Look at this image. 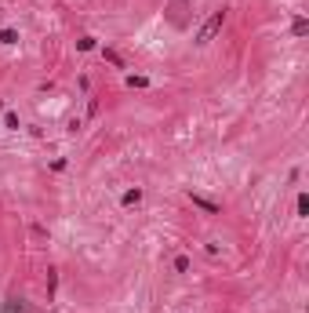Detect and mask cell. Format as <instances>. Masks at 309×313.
Wrapping results in <instances>:
<instances>
[{
    "label": "cell",
    "mask_w": 309,
    "mask_h": 313,
    "mask_svg": "<svg viewBox=\"0 0 309 313\" xmlns=\"http://www.w3.org/2000/svg\"><path fill=\"white\" fill-rule=\"evenodd\" d=\"M175 270L185 273V270H189V259H185V255H179V259H175Z\"/></svg>",
    "instance_id": "30bf717a"
},
{
    "label": "cell",
    "mask_w": 309,
    "mask_h": 313,
    "mask_svg": "<svg viewBox=\"0 0 309 313\" xmlns=\"http://www.w3.org/2000/svg\"><path fill=\"white\" fill-rule=\"evenodd\" d=\"M291 33L295 36H306L309 33V22H306V18H295V22H291Z\"/></svg>",
    "instance_id": "277c9868"
},
{
    "label": "cell",
    "mask_w": 309,
    "mask_h": 313,
    "mask_svg": "<svg viewBox=\"0 0 309 313\" xmlns=\"http://www.w3.org/2000/svg\"><path fill=\"white\" fill-rule=\"evenodd\" d=\"M0 44H18V33L15 30H4V33H0Z\"/></svg>",
    "instance_id": "8992f818"
},
{
    "label": "cell",
    "mask_w": 309,
    "mask_h": 313,
    "mask_svg": "<svg viewBox=\"0 0 309 313\" xmlns=\"http://www.w3.org/2000/svg\"><path fill=\"white\" fill-rule=\"evenodd\" d=\"M189 200L196 208H204V211H211V215H218V204H215V200H208V197H200V193H189Z\"/></svg>",
    "instance_id": "7a4b0ae2"
},
{
    "label": "cell",
    "mask_w": 309,
    "mask_h": 313,
    "mask_svg": "<svg viewBox=\"0 0 309 313\" xmlns=\"http://www.w3.org/2000/svg\"><path fill=\"white\" fill-rule=\"evenodd\" d=\"M4 127H11V131H18V113H4Z\"/></svg>",
    "instance_id": "52a82bcc"
},
{
    "label": "cell",
    "mask_w": 309,
    "mask_h": 313,
    "mask_svg": "<svg viewBox=\"0 0 309 313\" xmlns=\"http://www.w3.org/2000/svg\"><path fill=\"white\" fill-rule=\"evenodd\" d=\"M146 84H149L146 77H127V88H146Z\"/></svg>",
    "instance_id": "ba28073f"
},
{
    "label": "cell",
    "mask_w": 309,
    "mask_h": 313,
    "mask_svg": "<svg viewBox=\"0 0 309 313\" xmlns=\"http://www.w3.org/2000/svg\"><path fill=\"white\" fill-rule=\"evenodd\" d=\"M102 59H106V62H113V66H124V59H120V55H117V51H109V48H106V51H102Z\"/></svg>",
    "instance_id": "5b68a950"
},
{
    "label": "cell",
    "mask_w": 309,
    "mask_h": 313,
    "mask_svg": "<svg viewBox=\"0 0 309 313\" xmlns=\"http://www.w3.org/2000/svg\"><path fill=\"white\" fill-rule=\"evenodd\" d=\"M222 22H226V11H222V7H218V11H211V18L200 26V33H196V44H211L215 33L222 30Z\"/></svg>",
    "instance_id": "6da1fadb"
},
{
    "label": "cell",
    "mask_w": 309,
    "mask_h": 313,
    "mask_svg": "<svg viewBox=\"0 0 309 313\" xmlns=\"http://www.w3.org/2000/svg\"><path fill=\"white\" fill-rule=\"evenodd\" d=\"M138 200H142V189H127L124 193V208H135Z\"/></svg>",
    "instance_id": "3957f363"
},
{
    "label": "cell",
    "mask_w": 309,
    "mask_h": 313,
    "mask_svg": "<svg viewBox=\"0 0 309 313\" xmlns=\"http://www.w3.org/2000/svg\"><path fill=\"white\" fill-rule=\"evenodd\" d=\"M298 215H309V197H306V193L298 197Z\"/></svg>",
    "instance_id": "9c48e42d"
}]
</instances>
